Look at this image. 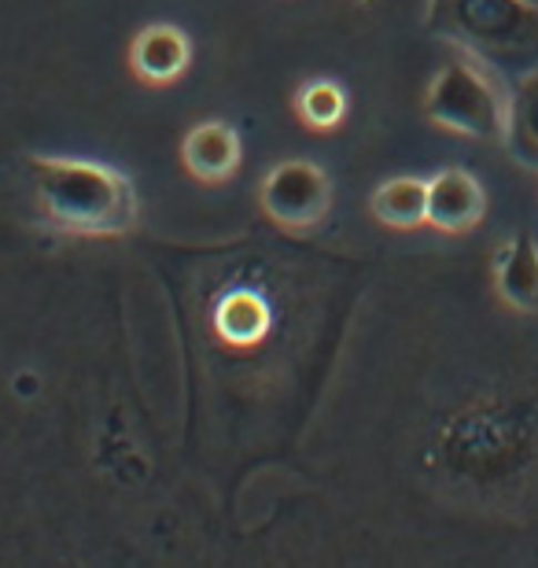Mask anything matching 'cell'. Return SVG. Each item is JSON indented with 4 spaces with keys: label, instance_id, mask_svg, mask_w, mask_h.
I'll list each match as a JSON object with an SVG mask.
<instances>
[{
    "label": "cell",
    "instance_id": "cell-1",
    "mask_svg": "<svg viewBox=\"0 0 538 568\" xmlns=\"http://www.w3.org/2000/svg\"><path fill=\"white\" fill-rule=\"evenodd\" d=\"M33 196L55 233L67 236H122L136 225L133 181L97 159L33 155Z\"/></svg>",
    "mask_w": 538,
    "mask_h": 568
},
{
    "label": "cell",
    "instance_id": "cell-2",
    "mask_svg": "<svg viewBox=\"0 0 538 568\" xmlns=\"http://www.w3.org/2000/svg\"><path fill=\"white\" fill-rule=\"evenodd\" d=\"M428 27L498 74L538 71V4L531 0H432Z\"/></svg>",
    "mask_w": 538,
    "mask_h": 568
},
{
    "label": "cell",
    "instance_id": "cell-3",
    "mask_svg": "<svg viewBox=\"0 0 538 568\" xmlns=\"http://www.w3.org/2000/svg\"><path fill=\"white\" fill-rule=\"evenodd\" d=\"M425 111L439 130L473 141H506L509 130V97L473 55L439 67L425 93Z\"/></svg>",
    "mask_w": 538,
    "mask_h": 568
},
{
    "label": "cell",
    "instance_id": "cell-4",
    "mask_svg": "<svg viewBox=\"0 0 538 568\" xmlns=\"http://www.w3.org/2000/svg\"><path fill=\"white\" fill-rule=\"evenodd\" d=\"M538 450V422L520 406H479L450 428V454L479 480H501L524 469Z\"/></svg>",
    "mask_w": 538,
    "mask_h": 568
},
{
    "label": "cell",
    "instance_id": "cell-5",
    "mask_svg": "<svg viewBox=\"0 0 538 568\" xmlns=\"http://www.w3.org/2000/svg\"><path fill=\"white\" fill-rule=\"evenodd\" d=\"M262 211L270 214L281 230L303 233L325 222L332 207V181L311 159H284L266 174L258 189Z\"/></svg>",
    "mask_w": 538,
    "mask_h": 568
},
{
    "label": "cell",
    "instance_id": "cell-6",
    "mask_svg": "<svg viewBox=\"0 0 538 568\" xmlns=\"http://www.w3.org/2000/svg\"><path fill=\"white\" fill-rule=\"evenodd\" d=\"M487 192L476 174L461 166H446L428 178V225L439 233H468L484 222Z\"/></svg>",
    "mask_w": 538,
    "mask_h": 568
},
{
    "label": "cell",
    "instance_id": "cell-7",
    "mask_svg": "<svg viewBox=\"0 0 538 568\" xmlns=\"http://www.w3.org/2000/svg\"><path fill=\"white\" fill-rule=\"evenodd\" d=\"M192 63V41L185 30L155 22L144 27L130 44V67L144 85H170L189 71Z\"/></svg>",
    "mask_w": 538,
    "mask_h": 568
},
{
    "label": "cell",
    "instance_id": "cell-8",
    "mask_svg": "<svg viewBox=\"0 0 538 568\" xmlns=\"http://www.w3.org/2000/svg\"><path fill=\"white\" fill-rule=\"evenodd\" d=\"M181 163L203 185H222L240 170V138L225 122H200L181 141Z\"/></svg>",
    "mask_w": 538,
    "mask_h": 568
},
{
    "label": "cell",
    "instance_id": "cell-9",
    "mask_svg": "<svg viewBox=\"0 0 538 568\" xmlns=\"http://www.w3.org/2000/svg\"><path fill=\"white\" fill-rule=\"evenodd\" d=\"M495 288L512 311L538 314V244L531 233H517L498 252Z\"/></svg>",
    "mask_w": 538,
    "mask_h": 568
},
{
    "label": "cell",
    "instance_id": "cell-10",
    "mask_svg": "<svg viewBox=\"0 0 538 568\" xmlns=\"http://www.w3.org/2000/svg\"><path fill=\"white\" fill-rule=\"evenodd\" d=\"M270 306L255 292H233L214 306V333L229 347H255L270 333Z\"/></svg>",
    "mask_w": 538,
    "mask_h": 568
},
{
    "label": "cell",
    "instance_id": "cell-11",
    "mask_svg": "<svg viewBox=\"0 0 538 568\" xmlns=\"http://www.w3.org/2000/svg\"><path fill=\"white\" fill-rule=\"evenodd\" d=\"M369 207L376 222H384L387 230H417L428 222V181L420 178H392L373 192Z\"/></svg>",
    "mask_w": 538,
    "mask_h": 568
},
{
    "label": "cell",
    "instance_id": "cell-12",
    "mask_svg": "<svg viewBox=\"0 0 538 568\" xmlns=\"http://www.w3.org/2000/svg\"><path fill=\"white\" fill-rule=\"evenodd\" d=\"M506 148L524 166H538V71L517 78L512 85Z\"/></svg>",
    "mask_w": 538,
    "mask_h": 568
},
{
    "label": "cell",
    "instance_id": "cell-13",
    "mask_svg": "<svg viewBox=\"0 0 538 568\" xmlns=\"http://www.w3.org/2000/svg\"><path fill=\"white\" fill-rule=\"evenodd\" d=\"M295 115L311 130H336L343 115H347V93H343L339 82L314 78V82L300 85V93H295Z\"/></svg>",
    "mask_w": 538,
    "mask_h": 568
},
{
    "label": "cell",
    "instance_id": "cell-14",
    "mask_svg": "<svg viewBox=\"0 0 538 568\" xmlns=\"http://www.w3.org/2000/svg\"><path fill=\"white\" fill-rule=\"evenodd\" d=\"M531 4H538V0H531Z\"/></svg>",
    "mask_w": 538,
    "mask_h": 568
}]
</instances>
